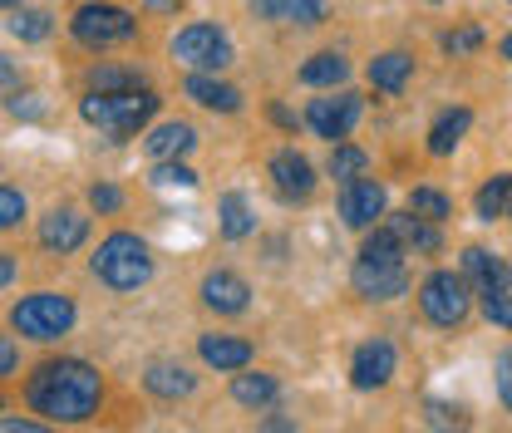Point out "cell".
Returning <instances> with one entry per match:
<instances>
[{"mask_svg": "<svg viewBox=\"0 0 512 433\" xmlns=\"http://www.w3.org/2000/svg\"><path fill=\"white\" fill-rule=\"evenodd\" d=\"M25 404L50 424H84L104 404V374L84 360H45L25 379Z\"/></svg>", "mask_w": 512, "mask_h": 433, "instance_id": "6da1fadb", "label": "cell"}, {"mask_svg": "<svg viewBox=\"0 0 512 433\" xmlns=\"http://www.w3.org/2000/svg\"><path fill=\"white\" fill-rule=\"evenodd\" d=\"M158 94L143 84V89H119V94H99V89H89L84 99H79V119L89 128H99L104 138H133V133H143V128L153 124V114H158Z\"/></svg>", "mask_w": 512, "mask_h": 433, "instance_id": "7a4b0ae2", "label": "cell"}, {"mask_svg": "<svg viewBox=\"0 0 512 433\" xmlns=\"http://www.w3.org/2000/svg\"><path fill=\"white\" fill-rule=\"evenodd\" d=\"M89 271H94L109 291L128 296V291H138V286L153 281V251H148L143 237H133V232H109V237L99 242V251L89 256Z\"/></svg>", "mask_w": 512, "mask_h": 433, "instance_id": "3957f363", "label": "cell"}, {"mask_svg": "<svg viewBox=\"0 0 512 433\" xmlns=\"http://www.w3.org/2000/svg\"><path fill=\"white\" fill-rule=\"evenodd\" d=\"M74 320H79V310H74V301L60 296V291H30V296H20V301L10 306V330L25 335V340H35V345L64 340V335L74 330Z\"/></svg>", "mask_w": 512, "mask_h": 433, "instance_id": "277c9868", "label": "cell"}, {"mask_svg": "<svg viewBox=\"0 0 512 433\" xmlns=\"http://www.w3.org/2000/svg\"><path fill=\"white\" fill-rule=\"evenodd\" d=\"M69 35L84 45V50H109V45H128L138 35V15L124 5H104V0H89L74 10L69 20Z\"/></svg>", "mask_w": 512, "mask_h": 433, "instance_id": "5b68a950", "label": "cell"}, {"mask_svg": "<svg viewBox=\"0 0 512 433\" xmlns=\"http://www.w3.org/2000/svg\"><path fill=\"white\" fill-rule=\"evenodd\" d=\"M168 55L178 64H188V69H202V74H217V69H227V64L237 60L227 30L202 25V20H197V25H183V30L168 40Z\"/></svg>", "mask_w": 512, "mask_h": 433, "instance_id": "8992f818", "label": "cell"}, {"mask_svg": "<svg viewBox=\"0 0 512 433\" xmlns=\"http://www.w3.org/2000/svg\"><path fill=\"white\" fill-rule=\"evenodd\" d=\"M419 310L434 320V325H463L468 320V310H473V296H468V276L463 271H434V276H424V286H419Z\"/></svg>", "mask_w": 512, "mask_h": 433, "instance_id": "52a82bcc", "label": "cell"}, {"mask_svg": "<svg viewBox=\"0 0 512 433\" xmlns=\"http://www.w3.org/2000/svg\"><path fill=\"white\" fill-rule=\"evenodd\" d=\"M384 207H389V192H384V183H375L370 173H360L355 183L340 187V217H345V227H355V232H370L384 217Z\"/></svg>", "mask_w": 512, "mask_h": 433, "instance_id": "ba28073f", "label": "cell"}, {"mask_svg": "<svg viewBox=\"0 0 512 433\" xmlns=\"http://www.w3.org/2000/svg\"><path fill=\"white\" fill-rule=\"evenodd\" d=\"M306 124H311L316 138H330V143L350 138V128L360 124V94H325V99H311Z\"/></svg>", "mask_w": 512, "mask_h": 433, "instance_id": "9c48e42d", "label": "cell"}, {"mask_svg": "<svg viewBox=\"0 0 512 433\" xmlns=\"http://www.w3.org/2000/svg\"><path fill=\"white\" fill-rule=\"evenodd\" d=\"M89 242V217L79 207H55L40 217V247L55 251V256H69Z\"/></svg>", "mask_w": 512, "mask_h": 433, "instance_id": "30bf717a", "label": "cell"}, {"mask_svg": "<svg viewBox=\"0 0 512 433\" xmlns=\"http://www.w3.org/2000/svg\"><path fill=\"white\" fill-rule=\"evenodd\" d=\"M266 173H271V183H276V192H281L286 202H306V197L316 192V168H311V158L296 153V148H281V153L266 163Z\"/></svg>", "mask_w": 512, "mask_h": 433, "instance_id": "8fae6325", "label": "cell"}, {"mask_svg": "<svg viewBox=\"0 0 512 433\" xmlns=\"http://www.w3.org/2000/svg\"><path fill=\"white\" fill-rule=\"evenodd\" d=\"M399 370V355H394V345L389 340H365L360 350H355V360H350V384L355 389H384L389 379Z\"/></svg>", "mask_w": 512, "mask_h": 433, "instance_id": "7c38bea8", "label": "cell"}, {"mask_svg": "<svg viewBox=\"0 0 512 433\" xmlns=\"http://www.w3.org/2000/svg\"><path fill=\"white\" fill-rule=\"evenodd\" d=\"M355 291L365 296V301H399L404 291H409V271H404V261L399 266H375V261H355Z\"/></svg>", "mask_w": 512, "mask_h": 433, "instance_id": "4fadbf2b", "label": "cell"}, {"mask_svg": "<svg viewBox=\"0 0 512 433\" xmlns=\"http://www.w3.org/2000/svg\"><path fill=\"white\" fill-rule=\"evenodd\" d=\"M202 306L217 310V315H242L252 306V286L237 271H207L202 276Z\"/></svg>", "mask_w": 512, "mask_h": 433, "instance_id": "5bb4252c", "label": "cell"}, {"mask_svg": "<svg viewBox=\"0 0 512 433\" xmlns=\"http://www.w3.org/2000/svg\"><path fill=\"white\" fill-rule=\"evenodd\" d=\"M197 355H202V365H212L217 374H237L252 365V340H242V335H202Z\"/></svg>", "mask_w": 512, "mask_h": 433, "instance_id": "9a60e30c", "label": "cell"}, {"mask_svg": "<svg viewBox=\"0 0 512 433\" xmlns=\"http://www.w3.org/2000/svg\"><path fill=\"white\" fill-rule=\"evenodd\" d=\"M463 276L488 296V291H508L512 281V261H503V256H493L488 247H468L463 251Z\"/></svg>", "mask_w": 512, "mask_h": 433, "instance_id": "2e32d148", "label": "cell"}, {"mask_svg": "<svg viewBox=\"0 0 512 433\" xmlns=\"http://www.w3.org/2000/svg\"><path fill=\"white\" fill-rule=\"evenodd\" d=\"M192 148H197V128L183 124V119H173V124H158L148 138H143V153L153 158V163H163V158H188Z\"/></svg>", "mask_w": 512, "mask_h": 433, "instance_id": "e0dca14e", "label": "cell"}, {"mask_svg": "<svg viewBox=\"0 0 512 433\" xmlns=\"http://www.w3.org/2000/svg\"><path fill=\"white\" fill-rule=\"evenodd\" d=\"M183 89H188V99H197V104H202V109H212V114H237V109H242V94H237L232 84H222L217 74L192 69Z\"/></svg>", "mask_w": 512, "mask_h": 433, "instance_id": "ac0fdd59", "label": "cell"}, {"mask_svg": "<svg viewBox=\"0 0 512 433\" xmlns=\"http://www.w3.org/2000/svg\"><path fill=\"white\" fill-rule=\"evenodd\" d=\"M143 389H148L153 399H192V394H197V374L183 370V365L158 360V365L143 370Z\"/></svg>", "mask_w": 512, "mask_h": 433, "instance_id": "d6986e66", "label": "cell"}, {"mask_svg": "<svg viewBox=\"0 0 512 433\" xmlns=\"http://www.w3.org/2000/svg\"><path fill=\"white\" fill-rule=\"evenodd\" d=\"M252 10L276 25H320L325 20V0H252Z\"/></svg>", "mask_w": 512, "mask_h": 433, "instance_id": "ffe728a7", "label": "cell"}, {"mask_svg": "<svg viewBox=\"0 0 512 433\" xmlns=\"http://www.w3.org/2000/svg\"><path fill=\"white\" fill-rule=\"evenodd\" d=\"M389 227L399 232V242H404V247L429 251V256H434V251H444V237H439V222L419 217L414 207H409V212H394V217H389Z\"/></svg>", "mask_w": 512, "mask_h": 433, "instance_id": "44dd1931", "label": "cell"}, {"mask_svg": "<svg viewBox=\"0 0 512 433\" xmlns=\"http://www.w3.org/2000/svg\"><path fill=\"white\" fill-rule=\"evenodd\" d=\"M276 394H281L276 374H261V370L252 374V365L232 374V399H237L242 409H266V404H276Z\"/></svg>", "mask_w": 512, "mask_h": 433, "instance_id": "7402d4cb", "label": "cell"}, {"mask_svg": "<svg viewBox=\"0 0 512 433\" xmlns=\"http://www.w3.org/2000/svg\"><path fill=\"white\" fill-rule=\"evenodd\" d=\"M370 84L380 89V94H399L404 84H409V74H414V55H404V50H384L370 60Z\"/></svg>", "mask_w": 512, "mask_h": 433, "instance_id": "603a6c76", "label": "cell"}, {"mask_svg": "<svg viewBox=\"0 0 512 433\" xmlns=\"http://www.w3.org/2000/svg\"><path fill=\"white\" fill-rule=\"evenodd\" d=\"M5 30H10L20 45H40V40H50V35H55V15H50V10H40V5H15V10H10V20H5Z\"/></svg>", "mask_w": 512, "mask_h": 433, "instance_id": "cb8c5ba5", "label": "cell"}, {"mask_svg": "<svg viewBox=\"0 0 512 433\" xmlns=\"http://www.w3.org/2000/svg\"><path fill=\"white\" fill-rule=\"evenodd\" d=\"M217 227H222V237H227V242H247V237L256 232L252 202H247L242 192H227V197L217 202Z\"/></svg>", "mask_w": 512, "mask_h": 433, "instance_id": "d4e9b609", "label": "cell"}, {"mask_svg": "<svg viewBox=\"0 0 512 433\" xmlns=\"http://www.w3.org/2000/svg\"><path fill=\"white\" fill-rule=\"evenodd\" d=\"M345 79H350V60L335 55V50H320V55H311V60L301 64V84L306 89H335Z\"/></svg>", "mask_w": 512, "mask_h": 433, "instance_id": "484cf974", "label": "cell"}, {"mask_svg": "<svg viewBox=\"0 0 512 433\" xmlns=\"http://www.w3.org/2000/svg\"><path fill=\"white\" fill-rule=\"evenodd\" d=\"M468 128H473V109H448V114H439V124L429 128V153H434V158H448V153L463 143Z\"/></svg>", "mask_w": 512, "mask_h": 433, "instance_id": "4316f807", "label": "cell"}, {"mask_svg": "<svg viewBox=\"0 0 512 433\" xmlns=\"http://www.w3.org/2000/svg\"><path fill=\"white\" fill-rule=\"evenodd\" d=\"M325 173L345 187V183H355L360 173H370V158H365V148H355V143H345V138H340V143L330 148V163H325Z\"/></svg>", "mask_w": 512, "mask_h": 433, "instance_id": "83f0119b", "label": "cell"}, {"mask_svg": "<svg viewBox=\"0 0 512 433\" xmlns=\"http://www.w3.org/2000/svg\"><path fill=\"white\" fill-rule=\"evenodd\" d=\"M508 202H512V173H498V178H488V183L478 187L473 212H478L483 222H493V217H508Z\"/></svg>", "mask_w": 512, "mask_h": 433, "instance_id": "f1b7e54d", "label": "cell"}, {"mask_svg": "<svg viewBox=\"0 0 512 433\" xmlns=\"http://www.w3.org/2000/svg\"><path fill=\"white\" fill-rule=\"evenodd\" d=\"M360 261L399 266V261H404V242H399V232H394V227H375V232L365 237V247H360Z\"/></svg>", "mask_w": 512, "mask_h": 433, "instance_id": "f546056e", "label": "cell"}, {"mask_svg": "<svg viewBox=\"0 0 512 433\" xmlns=\"http://www.w3.org/2000/svg\"><path fill=\"white\" fill-rule=\"evenodd\" d=\"M89 89L99 94H119V89H143V74L128 64H94L89 69Z\"/></svg>", "mask_w": 512, "mask_h": 433, "instance_id": "4dcf8cb0", "label": "cell"}, {"mask_svg": "<svg viewBox=\"0 0 512 433\" xmlns=\"http://www.w3.org/2000/svg\"><path fill=\"white\" fill-rule=\"evenodd\" d=\"M153 187H197V173H192L183 158H163V163H153Z\"/></svg>", "mask_w": 512, "mask_h": 433, "instance_id": "1f68e13d", "label": "cell"}, {"mask_svg": "<svg viewBox=\"0 0 512 433\" xmlns=\"http://www.w3.org/2000/svg\"><path fill=\"white\" fill-rule=\"evenodd\" d=\"M409 207H414L419 217H429V222H444L448 212H453L439 187H414V192H409Z\"/></svg>", "mask_w": 512, "mask_h": 433, "instance_id": "d6a6232c", "label": "cell"}, {"mask_svg": "<svg viewBox=\"0 0 512 433\" xmlns=\"http://www.w3.org/2000/svg\"><path fill=\"white\" fill-rule=\"evenodd\" d=\"M25 192H15V187H0V232H10V227H20L25 222Z\"/></svg>", "mask_w": 512, "mask_h": 433, "instance_id": "836d02e7", "label": "cell"}, {"mask_svg": "<svg viewBox=\"0 0 512 433\" xmlns=\"http://www.w3.org/2000/svg\"><path fill=\"white\" fill-rule=\"evenodd\" d=\"M5 114H10V119H30V124H35V119H45V104H40V94H30V89L20 94V89H15V94L5 99Z\"/></svg>", "mask_w": 512, "mask_h": 433, "instance_id": "e575fe53", "label": "cell"}, {"mask_svg": "<svg viewBox=\"0 0 512 433\" xmlns=\"http://www.w3.org/2000/svg\"><path fill=\"white\" fill-rule=\"evenodd\" d=\"M444 50H448V55H473V50H483V30H478V25L448 30V35H444Z\"/></svg>", "mask_w": 512, "mask_h": 433, "instance_id": "d590c367", "label": "cell"}, {"mask_svg": "<svg viewBox=\"0 0 512 433\" xmlns=\"http://www.w3.org/2000/svg\"><path fill=\"white\" fill-rule=\"evenodd\" d=\"M424 414H429V424H434V429H463V424H468V419H463V409H458V404H444V399H429V404H424Z\"/></svg>", "mask_w": 512, "mask_h": 433, "instance_id": "8d00e7d4", "label": "cell"}, {"mask_svg": "<svg viewBox=\"0 0 512 433\" xmlns=\"http://www.w3.org/2000/svg\"><path fill=\"white\" fill-rule=\"evenodd\" d=\"M483 315H488L493 325L512 330V296L508 291H488V296H483Z\"/></svg>", "mask_w": 512, "mask_h": 433, "instance_id": "74e56055", "label": "cell"}, {"mask_svg": "<svg viewBox=\"0 0 512 433\" xmlns=\"http://www.w3.org/2000/svg\"><path fill=\"white\" fill-rule=\"evenodd\" d=\"M89 207H94V212H119V207H124V192L114 183H94L89 187Z\"/></svg>", "mask_w": 512, "mask_h": 433, "instance_id": "f35d334b", "label": "cell"}, {"mask_svg": "<svg viewBox=\"0 0 512 433\" xmlns=\"http://www.w3.org/2000/svg\"><path fill=\"white\" fill-rule=\"evenodd\" d=\"M493 379H498V399H503V409H512V350H503V355H498V370H493Z\"/></svg>", "mask_w": 512, "mask_h": 433, "instance_id": "ab89813d", "label": "cell"}, {"mask_svg": "<svg viewBox=\"0 0 512 433\" xmlns=\"http://www.w3.org/2000/svg\"><path fill=\"white\" fill-rule=\"evenodd\" d=\"M15 365H20V345H15L10 335H0V379L15 374Z\"/></svg>", "mask_w": 512, "mask_h": 433, "instance_id": "60d3db41", "label": "cell"}, {"mask_svg": "<svg viewBox=\"0 0 512 433\" xmlns=\"http://www.w3.org/2000/svg\"><path fill=\"white\" fill-rule=\"evenodd\" d=\"M143 10H148V15H178L183 0H143Z\"/></svg>", "mask_w": 512, "mask_h": 433, "instance_id": "b9f144b4", "label": "cell"}, {"mask_svg": "<svg viewBox=\"0 0 512 433\" xmlns=\"http://www.w3.org/2000/svg\"><path fill=\"white\" fill-rule=\"evenodd\" d=\"M10 281H15V256H10V251H0V291H5Z\"/></svg>", "mask_w": 512, "mask_h": 433, "instance_id": "7bdbcfd3", "label": "cell"}, {"mask_svg": "<svg viewBox=\"0 0 512 433\" xmlns=\"http://www.w3.org/2000/svg\"><path fill=\"white\" fill-rule=\"evenodd\" d=\"M271 124H281V128H296V114H291L286 104H271Z\"/></svg>", "mask_w": 512, "mask_h": 433, "instance_id": "ee69618b", "label": "cell"}, {"mask_svg": "<svg viewBox=\"0 0 512 433\" xmlns=\"http://www.w3.org/2000/svg\"><path fill=\"white\" fill-rule=\"evenodd\" d=\"M0 429L5 433H35L40 424H30V419H0Z\"/></svg>", "mask_w": 512, "mask_h": 433, "instance_id": "f6af8a7d", "label": "cell"}, {"mask_svg": "<svg viewBox=\"0 0 512 433\" xmlns=\"http://www.w3.org/2000/svg\"><path fill=\"white\" fill-rule=\"evenodd\" d=\"M10 84H15V60L0 55V89H10Z\"/></svg>", "mask_w": 512, "mask_h": 433, "instance_id": "bcb514c9", "label": "cell"}, {"mask_svg": "<svg viewBox=\"0 0 512 433\" xmlns=\"http://www.w3.org/2000/svg\"><path fill=\"white\" fill-rule=\"evenodd\" d=\"M261 429H296L291 419H281V414H271V419H261Z\"/></svg>", "mask_w": 512, "mask_h": 433, "instance_id": "7dc6e473", "label": "cell"}, {"mask_svg": "<svg viewBox=\"0 0 512 433\" xmlns=\"http://www.w3.org/2000/svg\"><path fill=\"white\" fill-rule=\"evenodd\" d=\"M503 60L512 64V35H508V40H503Z\"/></svg>", "mask_w": 512, "mask_h": 433, "instance_id": "c3c4849f", "label": "cell"}, {"mask_svg": "<svg viewBox=\"0 0 512 433\" xmlns=\"http://www.w3.org/2000/svg\"><path fill=\"white\" fill-rule=\"evenodd\" d=\"M15 5H20V0H0V10H15Z\"/></svg>", "mask_w": 512, "mask_h": 433, "instance_id": "681fc988", "label": "cell"}, {"mask_svg": "<svg viewBox=\"0 0 512 433\" xmlns=\"http://www.w3.org/2000/svg\"><path fill=\"white\" fill-rule=\"evenodd\" d=\"M508 222H512V202H508Z\"/></svg>", "mask_w": 512, "mask_h": 433, "instance_id": "f907efd6", "label": "cell"}, {"mask_svg": "<svg viewBox=\"0 0 512 433\" xmlns=\"http://www.w3.org/2000/svg\"><path fill=\"white\" fill-rule=\"evenodd\" d=\"M429 5H439V0H429Z\"/></svg>", "mask_w": 512, "mask_h": 433, "instance_id": "816d5d0a", "label": "cell"}]
</instances>
